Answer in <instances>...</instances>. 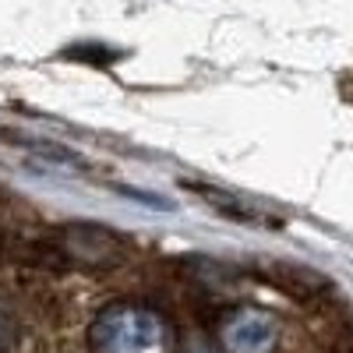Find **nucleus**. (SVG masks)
<instances>
[{"mask_svg":"<svg viewBox=\"0 0 353 353\" xmlns=\"http://www.w3.org/2000/svg\"><path fill=\"white\" fill-rule=\"evenodd\" d=\"M188 353H212V350L205 346V343H191V346H188Z\"/></svg>","mask_w":353,"mask_h":353,"instance_id":"nucleus-5","label":"nucleus"},{"mask_svg":"<svg viewBox=\"0 0 353 353\" xmlns=\"http://www.w3.org/2000/svg\"><path fill=\"white\" fill-rule=\"evenodd\" d=\"M191 191H198V194L205 198V205H212V209H219V212L230 216V219L258 223V226H269V230L279 226L265 209H258V205H251V201H241L237 194H226V191H219V188H201V184H191Z\"/></svg>","mask_w":353,"mask_h":353,"instance_id":"nucleus-4","label":"nucleus"},{"mask_svg":"<svg viewBox=\"0 0 353 353\" xmlns=\"http://www.w3.org/2000/svg\"><path fill=\"white\" fill-rule=\"evenodd\" d=\"M50 251L61 254L74 269H88V272H106V269H117V265L128 261L124 237H117L113 230L96 226V223L61 226L50 237Z\"/></svg>","mask_w":353,"mask_h":353,"instance_id":"nucleus-2","label":"nucleus"},{"mask_svg":"<svg viewBox=\"0 0 353 353\" xmlns=\"http://www.w3.org/2000/svg\"><path fill=\"white\" fill-rule=\"evenodd\" d=\"M92 353H173V325L145 304H110L88 329Z\"/></svg>","mask_w":353,"mask_h":353,"instance_id":"nucleus-1","label":"nucleus"},{"mask_svg":"<svg viewBox=\"0 0 353 353\" xmlns=\"http://www.w3.org/2000/svg\"><path fill=\"white\" fill-rule=\"evenodd\" d=\"M276 318L261 307H237L223 318L219 343L226 353H269L276 346Z\"/></svg>","mask_w":353,"mask_h":353,"instance_id":"nucleus-3","label":"nucleus"}]
</instances>
